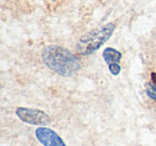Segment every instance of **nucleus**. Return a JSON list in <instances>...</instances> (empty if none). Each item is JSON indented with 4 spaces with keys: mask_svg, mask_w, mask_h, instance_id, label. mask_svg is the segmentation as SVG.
Instances as JSON below:
<instances>
[{
    "mask_svg": "<svg viewBox=\"0 0 156 146\" xmlns=\"http://www.w3.org/2000/svg\"><path fill=\"white\" fill-rule=\"evenodd\" d=\"M35 137L43 146H66L62 137L47 127H39L35 130Z\"/></svg>",
    "mask_w": 156,
    "mask_h": 146,
    "instance_id": "nucleus-4",
    "label": "nucleus"
},
{
    "mask_svg": "<svg viewBox=\"0 0 156 146\" xmlns=\"http://www.w3.org/2000/svg\"><path fill=\"white\" fill-rule=\"evenodd\" d=\"M103 59L108 65L115 64V63H119L121 61L122 54L120 51H118L117 49H115V48L108 47L103 51Z\"/></svg>",
    "mask_w": 156,
    "mask_h": 146,
    "instance_id": "nucleus-5",
    "label": "nucleus"
},
{
    "mask_svg": "<svg viewBox=\"0 0 156 146\" xmlns=\"http://www.w3.org/2000/svg\"><path fill=\"white\" fill-rule=\"evenodd\" d=\"M108 68H109V71H110L113 76H118L120 73H121V66L119 65V63L108 65Z\"/></svg>",
    "mask_w": 156,
    "mask_h": 146,
    "instance_id": "nucleus-6",
    "label": "nucleus"
},
{
    "mask_svg": "<svg viewBox=\"0 0 156 146\" xmlns=\"http://www.w3.org/2000/svg\"><path fill=\"white\" fill-rule=\"evenodd\" d=\"M16 115L20 120L29 125L46 127L50 123V117L46 112L39 109H33V108H17Z\"/></svg>",
    "mask_w": 156,
    "mask_h": 146,
    "instance_id": "nucleus-3",
    "label": "nucleus"
},
{
    "mask_svg": "<svg viewBox=\"0 0 156 146\" xmlns=\"http://www.w3.org/2000/svg\"><path fill=\"white\" fill-rule=\"evenodd\" d=\"M44 64L62 77H71L81 68V62L77 56L59 45H48L42 51Z\"/></svg>",
    "mask_w": 156,
    "mask_h": 146,
    "instance_id": "nucleus-1",
    "label": "nucleus"
},
{
    "mask_svg": "<svg viewBox=\"0 0 156 146\" xmlns=\"http://www.w3.org/2000/svg\"><path fill=\"white\" fill-rule=\"evenodd\" d=\"M115 29V25L113 23H109L105 26L86 33L76 44L77 52L81 56H90L94 54L110 39Z\"/></svg>",
    "mask_w": 156,
    "mask_h": 146,
    "instance_id": "nucleus-2",
    "label": "nucleus"
},
{
    "mask_svg": "<svg viewBox=\"0 0 156 146\" xmlns=\"http://www.w3.org/2000/svg\"><path fill=\"white\" fill-rule=\"evenodd\" d=\"M52 1H57V0H52Z\"/></svg>",
    "mask_w": 156,
    "mask_h": 146,
    "instance_id": "nucleus-9",
    "label": "nucleus"
},
{
    "mask_svg": "<svg viewBox=\"0 0 156 146\" xmlns=\"http://www.w3.org/2000/svg\"><path fill=\"white\" fill-rule=\"evenodd\" d=\"M147 96H149L150 98L154 99V100L156 101V88L152 83L150 84V88L147 90Z\"/></svg>",
    "mask_w": 156,
    "mask_h": 146,
    "instance_id": "nucleus-7",
    "label": "nucleus"
},
{
    "mask_svg": "<svg viewBox=\"0 0 156 146\" xmlns=\"http://www.w3.org/2000/svg\"><path fill=\"white\" fill-rule=\"evenodd\" d=\"M151 79H152V84L156 88V73L151 74Z\"/></svg>",
    "mask_w": 156,
    "mask_h": 146,
    "instance_id": "nucleus-8",
    "label": "nucleus"
}]
</instances>
